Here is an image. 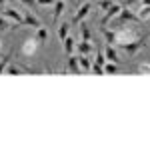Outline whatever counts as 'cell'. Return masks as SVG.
<instances>
[{"label": "cell", "instance_id": "obj_2", "mask_svg": "<svg viewBox=\"0 0 150 150\" xmlns=\"http://www.w3.org/2000/svg\"><path fill=\"white\" fill-rule=\"evenodd\" d=\"M134 38H138V34L134 32V28H128V26H120L118 28V32H116V44H126L130 40H134Z\"/></svg>", "mask_w": 150, "mask_h": 150}, {"label": "cell", "instance_id": "obj_23", "mask_svg": "<svg viewBox=\"0 0 150 150\" xmlns=\"http://www.w3.org/2000/svg\"><path fill=\"white\" fill-rule=\"evenodd\" d=\"M96 64H100L102 68H104V64H106V56H104V52L100 50V48L96 50Z\"/></svg>", "mask_w": 150, "mask_h": 150}, {"label": "cell", "instance_id": "obj_15", "mask_svg": "<svg viewBox=\"0 0 150 150\" xmlns=\"http://www.w3.org/2000/svg\"><path fill=\"white\" fill-rule=\"evenodd\" d=\"M76 48H78V52H80L82 56H88V54L92 52V44H90V42H86V40H82L80 44H76Z\"/></svg>", "mask_w": 150, "mask_h": 150}, {"label": "cell", "instance_id": "obj_11", "mask_svg": "<svg viewBox=\"0 0 150 150\" xmlns=\"http://www.w3.org/2000/svg\"><path fill=\"white\" fill-rule=\"evenodd\" d=\"M104 56H106V60H108V62H116V64L120 62V58H118V54H116V50L112 48V44H108V46H106Z\"/></svg>", "mask_w": 150, "mask_h": 150}, {"label": "cell", "instance_id": "obj_6", "mask_svg": "<svg viewBox=\"0 0 150 150\" xmlns=\"http://www.w3.org/2000/svg\"><path fill=\"white\" fill-rule=\"evenodd\" d=\"M120 10H122V4H110L108 10H106V14H104V18H102V24H108L112 18H116V16L120 14Z\"/></svg>", "mask_w": 150, "mask_h": 150}, {"label": "cell", "instance_id": "obj_3", "mask_svg": "<svg viewBox=\"0 0 150 150\" xmlns=\"http://www.w3.org/2000/svg\"><path fill=\"white\" fill-rule=\"evenodd\" d=\"M2 16L4 18H12L16 24H20V26H24V18H22V14L16 10V8H12V6H6V8H2Z\"/></svg>", "mask_w": 150, "mask_h": 150}, {"label": "cell", "instance_id": "obj_32", "mask_svg": "<svg viewBox=\"0 0 150 150\" xmlns=\"http://www.w3.org/2000/svg\"><path fill=\"white\" fill-rule=\"evenodd\" d=\"M0 48H2V42H0Z\"/></svg>", "mask_w": 150, "mask_h": 150}, {"label": "cell", "instance_id": "obj_13", "mask_svg": "<svg viewBox=\"0 0 150 150\" xmlns=\"http://www.w3.org/2000/svg\"><path fill=\"white\" fill-rule=\"evenodd\" d=\"M22 52L26 54V56H30V54H34V52H36V38H34V40L30 38V40H26V42H24V48H22Z\"/></svg>", "mask_w": 150, "mask_h": 150}, {"label": "cell", "instance_id": "obj_7", "mask_svg": "<svg viewBox=\"0 0 150 150\" xmlns=\"http://www.w3.org/2000/svg\"><path fill=\"white\" fill-rule=\"evenodd\" d=\"M22 18H24V26H32V28H38V26H42L40 24V20L36 18L34 14L30 10H24V14H22Z\"/></svg>", "mask_w": 150, "mask_h": 150}, {"label": "cell", "instance_id": "obj_29", "mask_svg": "<svg viewBox=\"0 0 150 150\" xmlns=\"http://www.w3.org/2000/svg\"><path fill=\"white\" fill-rule=\"evenodd\" d=\"M140 72H148L150 74V64H140Z\"/></svg>", "mask_w": 150, "mask_h": 150}, {"label": "cell", "instance_id": "obj_5", "mask_svg": "<svg viewBox=\"0 0 150 150\" xmlns=\"http://www.w3.org/2000/svg\"><path fill=\"white\" fill-rule=\"evenodd\" d=\"M118 20L120 22H140V18H138V14H134V12L130 10V6L128 8H124L122 6V10H120V14H118Z\"/></svg>", "mask_w": 150, "mask_h": 150}, {"label": "cell", "instance_id": "obj_30", "mask_svg": "<svg viewBox=\"0 0 150 150\" xmlns=\"http://www.w3.org/2000/svg\"><path fill=\"white\" fill-rule=\"evenodd\" d=\"M140 0H124V4H126V6H134V4H138Z\"/></svg>", "mask_w": 150, "mask_h": 150}, {"label": "cell", "instance_id": "obj_19", "mask_svg": "<svg viewBox=\"0 0 150 150\" xmlns=\"http://www.w3.org/2000/svg\"><path fill=\"white\" fill-rule=\"evenodd\" d=\"M138 18H140V22H146V20L150 18V4L148 6H142V8L138 10Z\"/></svg>", "mask_w": 150, "mask_h": 150}, {"label": "cell", "instance_id": "obj_26", "mask_svg": "<svg viewBox=\"0 0 150 150\" xmlns=\"http://www.w3.org/2000/svg\"><path fill=\"white\" fill-rule=\"evenodd\" d=\"M0 30H10V24L4 16H0Z\"/></svg>", "mask_w": 150, "mask_h": 150}, {"label": "cell", "instance_id": "obj_18", "mask_svg": "<svg viewBox=\"0 0 150 150\" xmlns=\"http://www.w3.org/2000/svg\"><path fill=\"white\" fill-rule=\"evenodd\" d=\"M78 64H80V68L84 70V72H88V70L92 68V64H90V58H88V56H82V54H80V58H78Z\"/></svg>", "mask_w": 150, "mask_h": 150}, {"label": "cell", "instance_id": "obj_10", "mask_svg": "<svg viewBox=\"0 0 150 150\" xmlns=\"http://www.w3.org/2000/svg\"><path fill=\"white\" fill-rule=\"evenodd\" d=\"M62 12H64V2H62V0H56V2H54V14H52V22L54 24L60 20Z\"/></svg>", "mask_w": 150, "mask_h": 150}, {"label": "cell", "instance_id": "obj_20", "mask_svg": "<svg viewBox=\"0 0 150 150\" xmlns=\"http://www.w3.org/2000/svg\"><path fill=\"white\" fill-rule=\"evenodd\" d=\"M12 54H14V48H12L10 52L6 54V56L0 60V74H4V70H6V66H8V62H10V58H12Z\"/></svg>", "mask_w": 150, "mask_h": 150}, {"label": "cell", "instance_id": "obj_16", "mask_svg": "<svg viewBox=\"0 0 150 150\" xmlns=\"http://www.w3.org/2000/svg\"><path fill=\"white\" fill-rule=\"evenodd\" d=\"M100 30H102V34H104V38H106V42H108V44H116V32H114V30L110 32L106 26H102Z\"/></svg>", "mask_w": 150, "mask_h": 150}, {"label": "cell", "instance_id": "obj_9", "mask_svg": "<svg viewBox=\"0 0 150 150\" xmlns=\"http://www.w3.org/2000/svg\"><path fill=\"white\" fill-rule=\"evenodd\" d=\"M62 46H64L66 56H70V54L74 52V48H76V40H74V38H70V36H66V38L62 40Z\"/></svg>", "mask_w": 150, "mask_h": 150}, {"label": "cell", "instance_id": "obj_17", "mask_svg": "<svg viewBox=\"0 0 150 150\" xmlns=\"http://www.w3.org/2000/svg\"><path fill=\"white\" fill-rule=\"evenodd\" d=\"M68 32H70V24L68 22H62L60 26H58V38H60V40H64V38L68 36Z\"/></svg>", "mask_w": 150, "mask_h": 150}, {"label": "cell", "instance_id": "obj_28", "mask_svg": "<svg viewBox=\"0 0 150 150\" xmlns=\"http://www.w3.org/2000/svg\"><path fill=\"white\" fill-rule=\"evenodd\" d=\"M20 2H22L26 8H36V6H38V4H36V0H20Z\"/></svg>", "mask_w": 150, "mask_h": 150}, {"label": "cell", "instance_id": "obj_12", "mask_svg": "<svg viewBox=\"0 0 150 150\" xmlns=\"http://www.w3.org/2000/svg\"><path fill=\"white\" fill-rule=\"evenodd\" d=\"M68 70L72 72V74H80V64H78V58L72 56V54L68 56Z\"/></svg>", "mask_w": 150, "mask_h": 150}, {"label": "cell", "instance_id": "obj_25", "mask_svg": "<svg viewBox=\"0 0 150 150\" xmlns=\"http://www.w3.org/2000/svg\"><path fill=\"white\" fill-rule=\"evenodd\" d=\"M90 70H92L94 74H98V76H102V74H104V68L100 66V64H96V62L92 64V68H90Z\"/></svg>", "mask_w": 150, "mask_h": 150}, {"label": "cell", "instance_id": "obj_27", "mask_svg": "<svg viewBox=\"0 0 150 150\" xmlns=\"http://www.w3.org/2000/svg\"><path fill=\"white\" fill-rule=\"evenodd\" d=\"M54 2H56V0H36L38 6H54Z\"/></svg>", "mask_w": 150, "mask_h": 150}, {"label": "cell", "instance_id": "obj_24", "mask_svg": "<svg viewBox=\"0 0 150 150\" xmlns=\"http://www.w3.org/2000/svg\"><path fill=\"white\" fill-rule=\"evenodd\" d=\"M96 4H98L100 10H108V6H110L112 2H110V0H96Z\"/></svg>", "mask_w": 150, "mask_h": 150}, {"label": "cell", "instance_id": "obj_21", "mask_svg": "<svg viewBox=\"0 0 150 150\" xmlns=\"http://www.w3.org/2000/svg\"><path fill=\"white\" fill-rule=\"evenodd\" d=\"M80 32H82V40L90 42V28H88V24L84 22V20L80 22Z\"/></svg>", "mask_w": 150, "mask_h": 150}, {"label": "cell", "instance_id": "obj_31", "mask_svg": "<svg viewBox=\"0 0 150 150\" xmlns=\"http://www.w3.org/2000/svg\"><path fill=\"white\" fill-rule=\"evenodd\" d=\"M2 2H4V0H0V4H2Z\"/></svg>", "mask_w": 150, "mask_h": 150}, {"label": "cell", "instance_id": "obj_14", "mask_svg": "<svg viewBox=\"0 0 150 150\" xmlns=\"http://www.w3.org/2000/svg\"><path fill=\"white\" fill-rule=\"evenodd\" d=\"M22 70H28V68H24V66H16V64H10V62H8V66H6V70H4V74L18 76V74H22Z\"/></svg>", "mask_w": 150, "mask_h": 150}, {"label": "cell", "instance_id": "obj_4", "mask_svg": "<svg viewBox=\"0 0 150 150\" xmlns=\"http://www.w3.org/2000/svg\"><path fill=\"white\" fill-rule=\"evenodd\" d=\"M90 8H92V4H90V0L88 2H82L80 6H78V12L74 14V18H72V22L74 24H78V22H82L88 14H90Z\"/></svg>", "mask_w": 150, "mask_h": 150}, {"label": "cell", "instance_id": "obj_8", "mask_svg": "<svg viewBox=\"0 0 150 150\" xmlns=\"http://www.w3.org/2000/svg\"><path fill=\"white\" fill-rule=\"evenodd\" d=\"M36 42L40 46H46L48 44V28H44V26H38L36 28Z\"/></svg>", "mask_w": 150, "mask_h": 150}, {"label": "cell", "instance_id": "obj_22", "mask_svg": "<svg viewBox=\"0 0 150 150\" xmlns=\"http://www.w3.org/2000/svg\"><path fill=\"white\" fill-rule=\"evenodd\" d=\"M118 72V64L116 62H106L104 64V74H116Z\"/></svg>", "mask_w": 150, "mask_h": 150}, {"label": "cell", "instance_id": "obj_1", "mask_svg": "<svg viewBox=\"0 0 150 150\" xmlns=\"http://www.w3.org/2000/svg\"><path fill=\"white\" fill-rule=\"evenodd\" d=\"M146 36H148V34H142V36H138V38H134V40L126 42V44H122V48L126 50L128 56H134L142 46H146Z\"/></svg>", "mask_w": 150, "mask_h": 150}]
</instances>
